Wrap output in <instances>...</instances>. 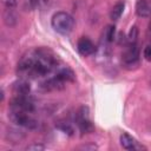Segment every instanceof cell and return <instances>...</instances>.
Here are the masks:
<instances>
[{"mask_svg":"<svg viewBox=\"0 0 151 151\" xmlns=\"http://www.w3.org/2000/svg\"><path fill=\"white\" fill-rule=\"evenodd\" d=\"M80 149H84V150H96L97 146L96 145H84V146H80Z\"/></svg>","mask_w":151,"mask_h":151,"instance_id":"obj_18","label":"cell"},{"mask_svg":"<svg viewBox=\"0 0 151 151\" xmlns=\"http://www.w3.org/2000/svg\"><path fill=\"white\" fill-rule=\"evenodd\" d=\"M76 124H77L79 131L81 132V134H86V133L93 132L94 126H93V124L91 122L90 112H88V107L87 106L79 107V110L76 113Z\"/></svg>","mask_w":151,"mask_h":151,"instance_id":"obj_3","label":"cell"},{"mask_svg":"<svg viewBox=\"0 0 151 151\" xmlns=\"http://www.w3.org/2000/svg\"><path fill=\"white\" fill-rule=\"evenodd\" d=\"M57 68V59L47 48H35L21 57L17 66L20 78L35 79L50 74Z\"/></svg>","mask_w":151,"mask_h":151,"instance_id":"obj_1","label":"cell"},{"mask_svg":"<svg viewBox=\"0 0 151 151\" xmlns=\"http://www.w3.org/2000/svg\"><path fill=\"white\" fill-rule=\"evenodd\" d=\"M143 57L145 60L147 61H151V44L146 45L144 47V51H143Z\"/></svg>","mask_w":151,"mask_h":151,"instance_id":"obj_15","label":"cell"},{"mask_svg":"<svg viewBox=\"0 0 151 151\" xmlns=\"http://www.w3.org/2000/svg\"><path fill=\"white\" fill-rule=\"evenodd\" d=\"M29 2L34 6V5H38V2H39V0H29Z\"/></svg>","mask_w":151,"mask_h":151,"instance_id":"obj_19","label":"cell"},{"mask_svg":"<svg viewBox=\"0 0 151 151\" xmlns=\"http://www.w3.org/2000/svg\"><path fill=\"white\" fill-rule=\"evenodd\" d=\"M2 4L6 8H11L13 9L15 6H17V1L15 0H2Z\"/></svg>","mask_w":151,"mask_h":151,"instance_id":"obj_16","label":"cell"},{"mask_svg":"<svg viewBox=\"0 0 151 151\" xmlns=\"http://www.w3.org/2000/svg\"><path fill=\"white\" fill-rule=\"evenodd\" d=\"M77 50H78V52H79L81 55L88 57V55L96 53L97 47H96V45L92 42L91 39H88L87 37H81V38L78 40V42H77Z\"/></svg>","mask_w":151,"mask_h":151,"instance_id":"obj_7","label":"cell"},{"mask_svg":"<svg viewBox=\"0 0 151 151\" xmlns=\"http://www.w3.org/2000/svg\"><path fill=\"white\" fill-rule=\"evenodd\" d=\"M9 109L12 111H21V112H33L34 111V103L29 99L28 96H15L11 103Z\"/></svg>","mask_w":151,"mask_h":151,"instance_id":"obj_6","label":"cell"},{"mask_svg":"<svg viewBox=\"0 0 151 151\" xmlns=\"http://www.w3.org/2000/svg\"><path fill=\"white\" fill-rule=\"evenodd\" d=\"M137 35H138V29H137V27H136V26L131 27L130 33H129V41H130V42H136Z\"/></svg>","mask_w":151,"mask_h":151,"instance_id":"obj_14","label":"cell"},{"mask_svg":"<svg viewBox=\"0 0 151 151\" xmlns=\"http://www.w3.org/2000/svg\"><path fill=\"white\" fill-rule=\"evenodd\" d=\"M31 91V86L27 79L20 78L13 83V92L15 96H28Z\"/></svg>","mask_w":151,"mask_h":151,"instance_id":"obj_9","label":"cell"},{"mask_svg":"<svg viewBox=\"0 0 151 151\" xmlns=\"http://www.w3.org/2000/svg\"><path fill=\"white\" fill-rule=\"evenodd\" d=\"M45 149V146L44 145H41V144H32V145H28L27 147H26V150H44Z\"/></svg>","mask_w":151,"mask_h":151,"instance_id":"obj_17","label":"cell"},{"mask_svg":"<svg viewBox=\"0 0 151 151\" xmlns=\"http://www.w3.org/2000/svg\"><path fill=\"white\" fill-rule=\"evenodd\" d=\"M150 29H151V25H150Z\"/></svg>","mask_w":151,"mask_h":151,"instance_id":"obj_20","label":"cell"},{"mask_svg":"<svg viewBox=\"0 0 151 151\" xmlns=\"http://www.w3.org/2000/svg\"><path fill=\"white\" fill-rule=\"evenodd\" d=\"M139 58H140V53H139L138 45L136 42H130L122 54V63L125 67L131 68V67L138 65Z\"/></svg>","mask_w":151,"mask_h":151,"instance_id":"obj_5","label":"cell"},{"mask_svg":"<svg viewBox=\"0 0 151 151\" xmlns=\"http://www.w3.org/2000/svg\"><path fill=\"white\" fill-rule=\"evenodd\" d=\"M58 127L64 132V133H67L68 136H72L73 134V127L68 124V123H60L58 125Z\"/></svg>","mask_w":151,"mask_h":151,"instance_id":"obj_13","label":"cell"},{"mask_svg":"<svg viewBox=\"0 0 151 151\" xmlns=\"http://www.w3.org/2000/svg\"><path fill=\"white\" fill-rule=\"evenodd\" d=\"M114 34H116V27L113 25H107L105 28V32H104L105 40L107 42H112L114 40Z\"/></svg>","mask_w":151,"mask_h":151,"instance_id":"obj_12","label":"cell"},{"mask_svg":"<svg viewBox=\"0 0 151 151\" xmlns=\"http://www.w3.org/2000/svg\"><path fill=\"white\" fill-rule=\"evenodd\" d=\"M124 8H125V2H124L123 0L117 1V2L113 5V7L111 8L110 18H111L112 20H114V21H116V20H118V19L122 17V14H123Z\"/></svg>","mask_w":151,"mask_h":151,"instance_id":"obj_11","label":"cell"},{"mask_svg":"<svg viewBox=\"0 0 151 151\" xmlns=\"http://www.w3.org/2000/svg\"><path fill=\"white\" fill-rule=\"evenodd\" d=\"M119 140H120V145L125 150H129V151H133V150H146L145 146H143L142 144H139L136 138H133L132 136H130L126 132H123L120 134Z\"/></svg>","mask_w":151,"mask_h":151,"instance_id":"obj_8","label":"cell"},{"mask_svg":"<svg viewBox=\"0 0 151 151\" xmlns=\"http://www.w3.org/2000/svg\"><path fill=\"white\" fill-rule=\"evenodd\" d=\"M9 119L17 124L18 126L28 129V130H35L38 127V122L29 116L28 112H21V111H12L9 112Z\"/></svg>","mask_w":151,"mask_h":151,"instance_id":"obj_4","label":"cell"},{"mask_svg":"<svg viewBox=\"0 0 151 151\" xmlns=\"http://www.w3.org/2000/svg\"><path fill=\"white\" fill-rule=\"evenodd\" d=\"M136 13L140 18H151V0H138Z\"/></svg>","mask_w":151,"mask_h":151,"instance_id":"obj_10","label":"cell"},{"mask_svg":"<svg viewBox=\"0 0 151 151\" xmlns=\"http://www.w3.org/2000/svg\"><path fill=\"white\" fill-rule=\"evenodd\" d=\"M51 25L55 32H58L59 34L66 35L72 32L74 26V19L70 13L60 11L53 14L51 19Z\"/></svg>","mask_w":151,"mask_h":151,"instance_id":"obj_2","label":"cell"}]
</instances>
